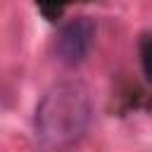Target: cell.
<instances>
[{"mask_svg": "<svg viewBox=\"0 0 152 152\" xmlns=\"http://www.w3.org/2000/svg\"><path fill=\"white\" fill-rule=\"evenodd\" d=\"M138 55H140V69L147 81H152V33H142L138 38Z\"/></svg>", "mask_w": 152, "mask_h": 152, "instance_id": "3", "label": "cell"}, {"mask_svg": "<svg viewBox=\"0 0 152 152\" xmlns=\"http://www.w3.org/2000/svg\"><path fill=\"white\" fill-rule=\"evenodd\" d=\"M93 97L81 81L50 86L33 112V142L38 152H69L88 133Z\"/></svg>", "mask_w": 152, "mask_h": 152, "instance_id": "1", "label": "cell"}, {"mask_svg": "<svg viewBox=\"0 0 152 152\" xmlns=\"http://www.w3.org/2000/svg\"><path fill=\"white\" fill-rule=\"evenodd\" d=\"M95 33H97V26L90 17H74L69 21H64L57 31V38H55L57 59L64 66L81 64L93 50Z\"/></svg>", "mask_w": 152, "mask_h": 152, "instance_id": "2", "label": "cell"}, {"mask_svg": "<svg viewBox=\"0 0 152 152\" xmlns=\"http://www.w3.org/2000/svg\"><path fill=\"white\" fill-rule=\"evenodd\" d=\"M69 2H71V0H36V5H38V10H40V14H43L45 19H50V21L59 19V17H62V12L69 7Z\"/></svg>", "mask_w": 152, "mask_h": 152, "instance_id": "4", "label": "cell"}]
</instances>
